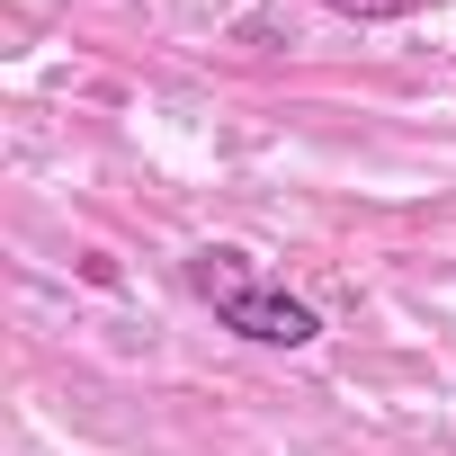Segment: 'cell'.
I'll return each mask as SVG.
<instances>
[{
  "label": "cell",
  "mask_w": 456,
  "mask_h": 456,
  "mask_svg": "<svg viewBox=\"0 0 456 456\" xmlns=\"http://www.w3.org/2000/svg\"><path fill=\"white\" fill-rule=\"evenodd\" d=\"M188 287L206 296V314H215L224 331H242L251 349H314V340H322V314H314L260 251H242V242H206V251L188 260Z\"/></svg>",
  "instance_id": "obj_1"
},
{
  "label": "cell",
  "mask_w": 456,
  "mask_h": 456,
  "mask_svg": "<svg viewBox=\"0 0 456 456\" xmlns=\"http://www.w3.org/2000/svg\"><path fill=\"white\" fill-rule=\"evenodd\" d=\"M322 10H340V19H367V28H385V19H403L411 0H322Z\"/></svg>",
  "instance_id": "obj_2"
}]
</instances>
